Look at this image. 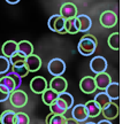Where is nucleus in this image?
Masks as SVG:
<instances>
[{"mask_svg":"<svg viewBox=\"0 0 130 124\" xmlns=\"http://www.w3.org/2000/svg\"><path fill=\"white\" fill-rule=\"evenodd\" d=\"M64 22L66 20L63 17H61L59 14L52 15L48 19V22H47V25H48V29L51 31L58 32V33H66V30H64Z\"/></svg>","mask_w":130,"mask_h":124,"instance_id":"7ed1b4c3","label":"nucleus"},{"mask_svg":"<svg viewBox=\"0 0 130 124\" xmlns=\"http://www.w3.org/2000/svg\"><path fill=\"white\" fill-rule=\"evenodd\" d=\"M8 4H10V5H16V4L20 3V0H6Z\"/></svg>","mask_w":130,"mask_h":124,"instance_id":"e433bc0d","label":"nucleus"},{"mask_svg":"<svg viewBox=\"0 0 130 124\" xmlns=\"http://www.w3.org/2000/svg\"><path fill=\"white\" fill-rule=\"evenodd\" d=\"M68 87V83L62 76H54L50 82V88L57 92L58 94L61 92H64Z\"/></svg>","mask_w":130,"mask_h":124,"instance_id":"6e6552de","label":"nucleus"},{"mask_svg":"<svg viewBox=\"0 0 130 124\" xmlns=\"http://www.w3.org/2000/svg\"><path fill=\"white\" fill-rule=\"evenodd\" d=\"M71 117L74 119H76L77 122H85L89 118L88 112L85 109V106L84 105H76L73 106V109H71Z\"/></svg>","mask_w":130,"mask_h":124,"instance_id":"f8f14e48","label":"nucleus"},{"mask_svg":"<svg viewBox=\"0 0 130 124\" xmlns=\"http://www.w3.org/2000/svg\"><path fill=\"white\" fill-rule=\"evenodd\" d=\"M1 51H3L4 56L9 58L10 55H13L17 51V43L14 40H7L6 43H4L3 47H1Z\"/></svg>","mask_w":130,"mask_h":124,"instance_id":"6ab92c4d","label":"nucleus"},{"mask_svg":"<svg viewBox=\"0 0 130 124\" xmlns=\"http://www.w3.org/2000/svg\"><path fill=\"white\" fill-rule=\"evenodd\" d=\"M79 88L83 93L85 94H91L97 90L96 86V82H94V78L91 77V76H85L81 79L79 82Z\"/></svg>","mask_w":130,"mask_h":124,"instance_id":"1a4fd4ad","label":"nucleus"},{"mask_svg":"<svg viewBox=\"0 0 130 124\" xmlns=\"http://www.w3.org/2000/svg\"><path fill=\"white\" fill-rule=\"evenodd\" d=\"M64 30H66V33H70V34L78 33V27H77V22L75 17L66 20V22H64Z\"/></svg>","mask_w":130,"mask_h":124,"instance_id":"b1692460","label":"nucleus"},{"mask_svg":"<svg viewBox=\"0 0 130 124\" xmlns=\"http://www.w3.org/2000/svg\"><path fill=\"white\" fill-rule=\"evenodd\" d=\"M9 94L10 92L8 90H6L4 86L0 85V102H5L8 100V98H9Z\"/></svg>","mask_w":130,"mask_h":124,"instance_id":"473e14b6","label":"nucleus"},{"mask_svg":"<svg viewBox=\"0 0 130 124\" xmlns=\"http://www.w3.org/2000/svg\"><path fill=\"white\" fill-rule=\"evenodd\" d=\"M8 99H9L10 103L16 108H22L28 103V94L20 88L12 91Z\"/></svg>","mask_w":130,"mask_h":124,"instance_id":"f03ea898","label":"nucleus"},{"mask_svg":"<svg viewBox=\"0 0 130 124\" xmlns=\"http://www.w3.org/2000/svg\"><path fill=\"white\" fill-rule=\"evenodd\" d=\"M50 109H51V113H53V114L64 115L67 113V110H68V108H67L66 103L61 99L58 98L52 105H50Z\"/></svg>","mask_w":130,"mask_h":124,"instance_id":"f3484780","label":"nucleus"},{"mask_svg":"<svg viewBox=\"0 0 130 124\" xmlns=\"http://www.w3.org/2000/svg\"><path fill=\"white\" fill-rule=\"evenodd\" d=\"M90 69L94 74H100L106 71V69H107V61H106V59L100 55L92 58V60L90 61Z\"/></svg>","mask_w":130,"mask_h":124,"instance_id":"0eeeda50","label":"nucleus"},{"mask_svg":"<svg viewBox=\"0 0 130 124\" xmlns=\"http://www.w3.org/2000/svg\"><path fill=\"white\" fill-rule=\"evenodd\" d=\"M101 114L104 115V117H105L106 119H109V121L116 118V117L119 116V106L110 101L107 106H105V107L101 109Z\"/></svg>","mask_w":130,"mask_h":124,"instance_id":"4468645a","label":"nucleus"},{"mask_svg":"<svg viewBox=\"0 0 130 124\" xmlns=\"http://www.w3.org/2000/svg\"><path fill=\"white\" fill-rule=\"evenodd\" d=\"M66 116L64 115H59V114H54L50 119V124H66Z\"/></svg>","mask_w":130,"mask_h":124,"instance_id":"2f4dec72","label":"nucleus"},{"mask_svg":"<svg viewBox=\"0 0 130 124\" xmlns=\"http://www.w3.org/2000/svg\"><path fill=\"white\" fill-rule=\"evenodd\" d=\"M58 98L59 99H61L62 101L66 103V106H67V108L68 109H70L71 107L74 106V97L70 94V93H68V92H61V93H59L58 94Z\"/></svg>","mask_w":130,"mask_h":124,"instance_id":"cd10ccee","label":"nucleus"},{"mask_svg":"<svg viewBox=\"0 0 130 124\" xmlns=\"http://www.w3.org/2000/svg\"><path fill=\"white\" fill-rule=\"evenodd\" d=\"M53 115H54V114H53V113H51V114H50V115H48V116H47V117H46V124H50V119H51V117H52V116H53Z\"/></svg>","mask_w":130,"mask_h":124,"instance_id":"4c0bfd02","label":"nucleus"},{"mask_svg":"<svg viewBox=\"0 0 130 124\" xmlns=\"http://www.w3.org/2000/svg\"><path fill=\"white\" fill-rule=\"evenodd\" d=\"M17 51L23 53L25 56H28L34 53V46H32V44L30 41L22 40V41H20V43H17Z\"/></svg>","mask_w":130,"mask_h":124,"instance_id":"5701e85b","label":"nucleus"},{"mask_svg":"<svg viewBox=\"0 0 130 124\" xmlns=\"http://www.w3.org/2000/svg\"><path fill=\"white\" fill-rule=\"evenodd\" d=\"M57 99H58V93L54 92V91L51 90L50 87H47L46 90L42 93V100L45 105H47V106L52 105Z\"/></svg>","mask_w":130,"mask_h":124,"instance_id":"aec40b11","label":"nucleus"},{"mask_svg":"<svg viewBox=\"0 0 130 124\" xmlns=\"http://www.w3.org/2000/svg\"><path fill=\"white\" fill-rule=\"evenodd\" d=\"M97 44H98V41H97L96 37L92 34H85L79 40L78 45H77V49L82 55L90 56L96 52Z\"/></svg>","mask_w":130,"mask_h":124,"instance_id":"f257e3e1","label":"nucleus"},{"mask_svg":"<svg viewBox=\"0 0 130 124\" xmlns=\"http://www.w3.org/2000/svg\"><path fill=\"white\" fill-rule=\"evenodd\" d=\"M76 22L77 27H78V32H86L91 29L92 27V20L88 16V15H76Z\"/></svg>","mask_w":130,"mask_h":124,"instance_id":"ddd939ff","label":"nucleus"},{"mask_svg":"<svg viewBox=\"0 0 130 124\" xmlns=\"http://www.w3.org/2000/svg\"><path fill=\"white\" fill-rule=\"evenodd\" d=\"M8 59H9V62H10V66L12 67H20V66L25 64V55L19 51H16Z\"/></svg>","mask_w":130,"mask_h":124,"instance_id":"412c9836","label":"nucleus"},{"mask_svg":"<svg viewBox=\"0 0 130 124\" xmlns=\"http://www.w3.org/2000/svg\"><path fill=\"white\" fill-rule=\"evenodd\" d=\"M97 124H112V122L109 121V119H101V121H99Z\"/></svg>","mask_w":130,"mask_h":124,"instance_id":"c9c22d12","label":"nucleus"},{"mask_svg":"<svg viewBox=\"0 0 130 124\" xmlns=\"http://www.w3.org/2000/svg\"><path fill=\"white\" fill-rule=\"evenodd\" d=\"M93 78H94V82H96L97 88H100V90H105L108 86V84L112 82L110 76L106 71L100 73V74H96V77H93Z\"/></svg>","mask_w":130,"mask_h":124,"instance_id":"2eb2a0df","label":"nucleus"},{"mask_svg":"<svg viewBox=\"0 0 130 124\" xmlns=\"http://www.w3.org/2000/svg\"><path fill=\"white\" fill-rule=\"evenodd\" d=\"M93 101L96 102V103L101 108V109H103V108L105 107V106H107L108 103L112 101V100H110L109 97L106 94V92H99L98 94H96Z\"/></svg>","mask_w":130,"mask_h":124,"instance_id":"393cba45","label":"nucleus"},{"mask_svg":"<svg viewBox=\"0 0 130 124\" xmlns=\"http://www.w3.org/2000/svg\"><path fill=\"white\" fill-rule=\"evenodd\" d=\"M108 46L114 51H119L120 49V33L119 32H114L112 33L107 39Z\"/></svg>","mask_w":130,"mask_h":124,"instance_id":"a878e982","label":"nucleus"},{"mask_svg":"<svg viewBox=\"0 0 130 124\" xmlns=\"http://www.w3.org/2000/svg\"><path fill=\"white\" fill-rule=\"evenodd\" d=\"M85 124H97V123H93V122H86Z\"/></svg>","mask_w":130,"mask_h":124,"instance_id":"58836bf2","label":"nucleus"},{"mask_svg":"<svg viewBox=\"0 0 130 124\" xmlns=\"http://www.w3.org/2000/svg\"><path fill=\"white\" fill-rule=\"evenodd\" d=\"M1 124H15L16 122V113L14 110H5L0 116Z\"/></svg>","mask_w":130,"mask_h":124,"instance_id":"4be33fe9","label":"nucleus"},{"mask_svg":"<svg viewBox=\"0 0 130 124\" xmlns=\"http://www.w3.org/2000/svg\"><path fill=\"white\" fill-rule=\"evenodd\" d=\"M7 75H9L10 77L13 78V80H14V83H15V90L16 88H20V86L22 85V78L21 77H19V76L16 75V74H14L12 71V73H6Z\"/></svg>","mask_w":130,"mask_h":124,"instance_id":"72a5a7b5","label":"nucleus"},{"mask_svg":"<svg viewBox=\"0 0 130 124\" xmlns=\"http://www.w3.org/2000/svg\"><path fill=\"white\" fill-rule=\"evenodd\" d=\"M59 15L61 17H63L64 20L74 19V17H76V15H77V7L71 3H66L60 7Z\"/></svg>","mask_w":130,"mask_h":124,"instance_id":"9b49d317","label":"nucleus"},{"mask_svg":"<svg viewBox=\"0 0 130 124\" xmlns=\"http://www.w3.org/2000/svg\"><path fill=\"white\" fill-rule=\"evenodd\" d=\"M66 124H79V122H77L76 119H74L73 117H71V118H67Z\"/></svg>","mask_w":130,"mask_h":124,"instance_id":"f704fd0d","label":"nucleus"},{"mask_svg":"<svg viewBox=\"0 0 130 124\" xmlns=\"http://www.w3.org/2000/svg\"><path fill=\"white\" fill-rule=\"evenodd\" d=\"M84 106H85V109H86V112H88L89 117L94 118V117L99 116V114H101V108L97 105L93 100L88 101L86 103H84Z\"/></svg>","mask_w":130,"mask_h":124,"instance_id":"a211bd4d","label":"nucleus"},{"mask_svg":"<svg viewBox=\"0 0 130 124\" xmlns=\"http://www.w3.org/2000/svg\"><path fill=\"white\" fill-rule=\"evenodd\" d=\"M13 73L16 74L19 77L23 78V77H27L28 76L29 70H28V68L25 67V64H23V66H20V67H13Z\"/></svg>","mask_w":130,"mask_h":124,"instance_id":"c756f323","label":"nucleus"},{"mask_svg":"<svg viewBox=\"0 0 130 124\" xmlns=\"http://www.w3.org/2000/svg\"><path fill=\"white\" fill-rule=\"evenodd\" d=\"M47 69L52 76H62L66 71V62L62 59H52L47 64Z\"/></svg>","mask_w":130,"mask_h":124,"instance_id":"20e7f679","label":"nucleus"},{"mask_svg":"<svg viewBox=\"0 0 130 124\" xmlns=\"http://www.w3.org/2000/svg\"><path fill=\"white\" fill-rule=\"evenodd\" d=\"M105 90L106 94L109 97L110 100H119V98H120V85H119V83L110 82Z\"/></svg>","mask_w":130,"mask_h":124,"instance_id":"dca6fc26","label":"nucleus"},{"mask_svg":"<svg viewBox=\"0 0 130 124\" xmlns=\"http://www.w3.org/2000/svg\"><path fill=\"white\" fill-rule=\"evenodd\" d=\"M100 24L103 25L104 28H113L118 23V15L115 14L112 10H105L103 14L100 15V20H99Z\"/></svg>","mask_w":130,"mask_h":124,"instance_id":"39448f33","label":"nucleus"},{"mask_svg":"<svg viewBox=\"0 0 130 124\" xmlns=\"http://www.w3.org/2000/svg\"><path fill=\"white\" fill-rule=\"evenodd\" d=\"M25 67L28 68L29 73H35L38 71L42 67V60L38 55L36 54H30V55L25 56Z\"/></svg>","mask_w":130,"mask_h":124,"instance_id":"9d476101","label":"nucleus"},{"mask_svg":"<svg viewBox=\"0 0 130 124\" xmlns=\"http://www.w3.org/2000/svg\"><path fill=\"white\" fill-rule=\"evenodd\" d=\"M0 85L4 86V87H5L6 90H8L9 92H12V91L15 90V83L9 75H6V76L0 78Z\"/></svg>","mask_w":130,"mask_h":124,"instance_id":"bb28decb","label":"nucleus"},{"mask_svg":"<svg viewBox=\"0 0 130 124\" xmlns=\"http://www.w3.org/2000/svg\"><path fill=\"white\" fill-rule=\"evenodd\" d=\"M47 87H48L47 80L42 76H37V77L32 78L30 82V88L36 94H42Z\"/></svg>","mask_w":130,"mask_h":124,"instance_id":"423d86ee","label":"nucleus"},{"mask_svg":"<svg viewBox=\"0 0 130 124\" xmlns=\"http://www.w3.org/2000/svg\"><path fill=\"white\" fill-rule=\"evenodd\" d=\"M9 68H10L9 59L4 56V55H0V75L8 73Z\"/></svg>","mask_w":130,"mask_h":124,"instance_id":"c85d7f7f","label":"nucleus"},{"mask_svg":"<svg viewBox=\"0 0 130 124\" xmlns=\"http://www.w3.org/2000/svg\"><path fill=\"white\" fill-rule=\"evenodd\" d=\"M30 118L25 113H16V122L15 124H29Z\"/></svg>","mask_w":130,"mask_h":124,"instance_id":"7c9ffc66","label":"nucleus"}]
</instances>
